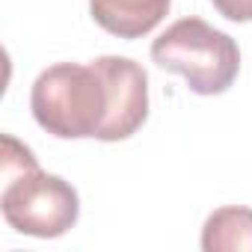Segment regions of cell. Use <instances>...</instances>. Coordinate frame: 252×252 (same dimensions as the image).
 Listing matches in <instances>:
<instances>
[{
	"mask_svg": "<svg viewBox=\"0 0 252 252\" xmlns=\"http://www.w3.org/2000/svg\"><path fill=\"white\" fill-rule=\"evenodd\" d=\"M0 211L15 231L48 240L74 228L80 217V196L65 178L39 169V160L24 143L3 134Z\"/></svg>",
	"mask_w": 252,
	"mask_h": 252,
	"instance_id": "1",
	"label": "cell"
},
{
	"mask_svg": "<svg viewBox=\"0 0 252 252\" xmlns=\"http://www.w3.org/2000/svg\"><path fill=\"white\" fill-rule=\"evenodd\" d=\"M110 95L98 68L77 63H57L45 68L30 89V110L39 128L60 140L95 137L107 119Z\"/></svg>",
	"mask_w": 252,
	"mask_h": 252,
	"instance_id": "2",
	"label": "cell"
},
{
	"mask_svg": "<svg viewBox=\"0 0 252 252\" xmlns=\"http://www.w3.org/2000/svg\"><path fill=\"white\" fill-rule=\"evenodd\" d=\"M152 60L181 74L196 95H222L240 71L237 42L202 18H181L152 42Z\"/></svg>",
	"mask_w": 252,
	"mask_h": 252,
	"instance_id": "3",
	"label": "cell"
},
{
	"mask_svg": "<svg viewBox=\"0 0 252 252\" xmlns=\"http://www.w3.org/2000/svg\"><path fill=\"white\" fill-rule=\"evenodd\" d=\"M92 65L104 77L107 95H110L107 119L98 131V140L119 143V140L134 137L143 128V122L149 119V74H146V68L128 57H113V54L92 60Z\"/></svg>",
	"mask_w": 252,
	"mask_h": 252,
	"instance_id": "4",
	"label": "cell"
},
{
	"mask_svg": "<svg viewBox=\"0 0 252 252\" xmlns=\"http://www.w3.org/2000/svg\"><path fill=\"white\" fill-rule=\"evenodd\" d=\"M172 0H89L92 21L119 39L149 36L169 12Z\"/></svg>",
	"mask_w": 252,
	"mask_h": 252,
	"instance_id": "5",
	"label": "cell"
},
{
	"mask_svg": "<svg viewBox=\"0 0 252 252\" xmlns=\"http://www.w3.org/2000/svg\"><path fill=\"white\" fill-rule=\"evenodd\" d=\"M205 252H252V208H217L202 225Z\"/></svg>",
	"mask_w": 252,
	"mask_h": 252,
	"instance_id": "6",
	"label": "cell"
},
{
	"mask_svg": "<svg viewBox=\"0 0 252 252\" xmlns=\"http://www.w3.org/2000/svg\"><path fill=\"white\" fill-rule=\"evenodd\" d=\"M211 3L228 21H237V24L252 21V0H211Z\"/></svg>",
	"mask_w": 252,
	"mask_h": 252,
	"instance_id": "7",
	"label": "cell"
}]
</instances>
